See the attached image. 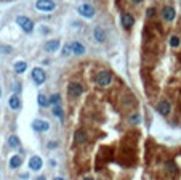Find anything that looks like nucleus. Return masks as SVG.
<instances>
[{"label":"nucleus","mask_w":181,"mask_h":180,"mask_svg":"<svg viewBox=\"0 0 181 180\" xmlns=\"http://www.w3.org/2000/svg\"><path fill=\"white\" fill-rule=\"evenodd\" d=\"M16 23L19 24V27L26 32V34H31L34 31V23L29 19V18H26V16H18L16 18Z\"/></svg>","instance_id":"nucleus-1"},{"label":"nucleus","mask_w":181,"mask_h":180,"mask_svg":"<svg viewBox=\"0 0 181 180\" xmlns=\"http://www.w3.org/2000/svg\"><path fill=\"white\" fill-rule=\"evenodd\" d=\"M35 8L40 10V11H53L56 8V3H54L53 0H37Z\"/></svg>","instance_id":"nucleus-2"},{"label":"nucleus","mask_w":181,"mask_h":180,"mask_svg":"<svg viewBox=\"0 0 181 180\" xmlns=\"http://www.w3.org/2000/svg\"><path fill=\"white\" fill-rule=\"evenodd\" d=\"M111 82H112V74L109 71H101V73H98V76H96V84L98 85L106 87V85L111 84Z\"/></svg>","instance_id":"nucleus-3"},{"label":"nucleus","mask_w":181,"mask_h":180,"mask_svg":"<svg viewBox=\"0 0 181 180\" xmlns=\"http://www.w3.org/2000/svg\"><path fill=\"white\" fill-rule=\"evenodd\" d=\"M82 92H83V89H82L80 84H77V82H71V84L67 85V93H69V96H72V98L80 96Z\"/></svg>","instance_id":"nucleus-4"},{"label":"nucleus","mask_w":181,"mask_h":180,"mask_svg":"<svg viewBox=\"0 0 181 180\" xmlns=\"http://www.w3.org/2000/svg\"><path fill=\"white\" fill-rule=\"evenodd\" d=\"M79 13L83 16V18H93L95 16V8L90 5V3H82L79 7Z\"/></svg>","instance_id":"nucleus-5"},{"label":"nucleus","mask_w":181,"mask_h":180,"mask_svg":"<svg viewBox=\"0 0 181 180\" xmlns=\"http://www.w3.org/2000/svg\"><path fill=\"white\" fill-rule=\"evenodd\" d=\"M32 79H34L35 84H39V85L44 84L45 79H47L45 71H44V69H40V68H34V69H32Z\"/></svg>","instance_id":"nucleus-6"},{"label":"nucleus","mask_w":181,"mask_h":180,"mask_svg":"<svg viewBox=\"0 0 181 180\" xmlns=\"http://www.w3.org/2000/svg\"><path fill=\"white\" fill-rule=\"evenodd\" d=\"M157 111H159L162 116H168L170 111H172V106H170V103L167 101V100H162V101H159V105H157Z\"/></svg>","instance_id":"nucleus-7"},{"label":"nucleus","mask_w":181,"mask_h":180,"mask_svg":"<svg viewBox=\"0 0 181 180\" xmlns=\"http://www.w3.org/2000/svg\"><path fill=\"white\" fill-rule=\"evenodd\" d=\"M133 24H135L133 15H130V13H123L122 15V26L125 27V29H132Z\"/></svg>","instance_id":"nucleus-8"},{"label":"nucleus","mask_w":181,"mask_h":180,"mask_svg":"<svg viewBox=\"0 0 181 180\" xmlns=\"http://www.w3.org/2000/svg\"><path fill=\"white\" fill-rule=\"evenodd\" d=\"M175 16H176V11H175L173 7H165V8L162 10V18H163L165 21H173Z\"/></svg>","instance_id":"nucleus-9"},{"label":"nucleus","mask_w":181,"mask_h":180,"mask_svg":"<svg viewBox=\"0 0 181 180\" xmlns=\"http://www.w3.org/2000/svg\"><path fill=\"white\" fill-rule=\"evenodd\" d=\"M32 127H34V130H37V132H47V130L50 129L48 122H47V121H42V119L34 121V122H32Z\"/></svg>","instance_id":"nucleus-10"},{"label":"nucleus","mask_w":181,"mask_h":180,"mask_svg":"<svg viewBox=\"0 0 181 180\" xmlns=\"http://www.w3.org/2000/svg\"><path fill=\"white\" fill-rule=\"evenodd\" d=\"M42 159L39 158V156H32L31 159H29V167L32 169V171H40L42 169Z\"/></svg>","instance_id":"nucleus-11"},{"label":"nucleus","mask_w":181,"mask_h":180,"mask_svg":"<svg viewBox=\"0 0 181 180\" xmlns=\"http://www.w3.org/2000/svg\"><path fill=\"white\" fill-rule=\"evenodd\" d=\"M71 48H72V53H74V55H83V53H85V47H83V44H82V42H77V40L71 44Z\"/></svg>","instance_id":"nucleus-12"},{"label":"nucleus","mask_w":181,"mask_h":180,"mask_svg":"<svg viewBox=\"0 0 181 180\" xmlns=\"http://www.w3.org/2000/svg\"><path fill=\"white\" fill-rule=\"evenodd\" d=\"M8 103H10V108H11V109H19V108H21V100H19L18 95H11Z\"/></svg>","instance_id":"nucleus-13"},{"label":"nucleus","mask_w":181,"mask_h":180,"mask_svg":"<svg viewBox=\"0 0 181 180\" xmlns=\"http://www.w3.org/2000/svg\"><path fill=\"white\" fill-rule=\"evenodd\" d=\"M58 48H59V40H56V39L50 40V42L45 44V50H47V52H56Z\"/></svg>","instance_id":"nucleus-14"},{"label":"nucleus","mask_w":181,"mask_h":180,"mask_svg":"<svg viewBox=\"0 0 181 180\" xmlns=\"http://www.w3.org/2000/svg\"><path fill=\"white\" fill-rule=\"evenodd\" d=\"M93 34H95V39L98 40V42H104L106 40V34H104V31L101 29V27H95Z\"/></svg>","instance_id":"nucleus-15"},{"label":"nucleus","mask_w":181,"mask_h":180,"mask_svg":"<svg viewBox=\"0 0 181 180\" xmlns=\"http://www.w3.org/2000/svg\"><path fill=\"white\" fill-rule=\"evenodd\" d=\"M27 69V64H26V61H16L15 63V73H18V74H23L24 71Z\"/></svg>","instance_id":"nucleus-16"},{"label":"nucleus","mask_w":181,"mask_h":180,"mask_svg":"<svg viewBox=\"0 0 181 180\" xmlns=\"http://www.w3.org/2000/svg\"><path fill=\"white\" fill-rule=\"evenodd\" d=\"M21 164H23L21 156H13V158L10 159V167H11V169H16V167H19Z\"/></svg>","instance_id":"nucleus-17"},{"label":"nucleus","mask_w":181,"mask_h":180,"mask_svg":"<svg viewBox=\"0 0 181 180\" xmlns=\"http://www.w3.org/2000/svg\"><path fill=\"white\" fill-rule=\"evenodd\" d=\"M37 101H39V105H40L42 108H47V106L50 105V100L47 98L45 95H42V93H40V95L37 96Z\"/></svg>","instance_id":"nucleus-18"},{"label":"nucleus","mask_w":181,"mask_h":180,"mask_svg":"<svg viewBox=\"0 0 181 180\" xmlns=\"http://www.w3.org/2000/svg\"><path fill=\"white\" fill-rule=\"evenodd\" d=\"M8 143H10L11 148H19V140H18L16 135H11V137L8 138Z\"/></svg>","instance_id":"nucleus-19"},{"label":"nucleus","mask_w":181,"mask_h":180,"mask_svg":"<svg viewBox=\"0 0 181 180\" xmlns=\"http://www.w3.org/2000/svg\"><path fill=\"white\" fill-rule=\"evenodd\" d=\"M179 44H181V40H179L178 35H172V37H170V45H172L173 48H178Z\"/></svg>","instance_id":"nucleus-20"},{"label":"nucleus","mask_w":181,"mask_h":180,"mask_svg":"<svg viewBox=\"0 0 181 180\" xmlns=\"http://www.w3.org/2000/svg\"><path fill=\"white\" fill-rule=\"evenodd\" d=\"M53 114L58 116V117H63V109H61L59 105H54V106H53Z\"/></svg>","instance_id":"nucleus-21"},{"label":"nucleus","mask_w":181,"mask_h":180,"mask_svg":"<svg viewBox=\"0 0 181 180\" xmlns=\"http://www.w3.org/2000/svg\"><path fill=\"white\" fill-rule=\"evenodd\" d=\"M59 101H61V96H59L58 93H56V95H53L51 98H50V103H51V105H58Z\"/></svg>","instance_id":"nucleus-22"},{"label":"nucleus","mask_w":181,"mask_h":180,"mask_svg":"<svg viewBox=\"0 0 181 180\" xmlns=\"http://www.w3.org/2000/svg\"><path fill=\"white\" fill-rule=\"evenodd\" d=\"M71 53H72V48H71V44H69V45H66L63 48V55H64V57H67V55H71Z\"/></svg>","instance_id":"nucleus-23"},{"label":"nucleus","mask_w":181,"mask_h":180,"mask_svg":"<svg viewBox=\"0 0 181 180\" xmlns=\"http://www.w3.org/2000/svg\"><path fill=\"white\" fill-rule=\"evenodd\" d=\"M75 140L77 142H83V140H85V134H83V132H77L75 134Z\"/></svg>","instance_id":"nucleus-24"},{"label":"nucleus","mask_w":181,"mask_h":180,"mask_svg":"<svg viewBox=\"0 0 181 180\" xmlns=\"http://www.w3.org/2000/svg\"><path fill=\"white\" fill-rule=\"evenodd\" d=\"M147 15H149V16H152V15H156V10H152V8H149V10H147Z\"/></svg>","instance_id":"nucleus-25"},{"label":"nucleus","mask_w":181,"mask_h":180,"mask_svg":"<svg viewBox=\"0 0 181 180\" xmlns=\"http://www.w3.org/2000/svg\"><path fill=\"white\" fill-rule=\"evenodd\" d=\"M54 146H56V143H51V142L48 143V148H54Z\"/></svg>","instance_id":"nucleus-26"},{"label":"nucleus","mask_w":181,"mask_h":180,"mask_svg":"<svg viewBox=\"0 0 181 180\" xmlns=\"http://www.w3.org/2000/svg\"><path fill=\"white\" fill-rule=\"evenodd\" d=\"M132 2H133V3H141L143 0H132Z\"/></svg>","instance_id":"nucleus-27"},{"label":"nucleus","mask_w":181,"mask_h":180,"mask_svg":"<svg viewBox=\"0 0 181 180\" xmlns=\"http://www.w3.org/2000/svg\"><path fill=\"white\" fill-rule=\"evenodd\" d=\"M53 180H64L63 177H56V178H53Z\"/></svg>","instance_id":"nucleus-28"},{"label":"nucleus","mask_w":181,"mask_h":180,"mask_svg":"<svg viewBox=\"0 0 181 180\" xmlns=\"http://www.w3.org/2000/svg\"><path fill=\"white\" fill-rule=\"evenodd\" d=\"M37 180H45V177H39Z\"/></svg>","instance_id":"nucleus-29"},{"label":"nucleus","mask_w":181,"mask_h":180,"mask_svg":"<svg viewBox=\"0 0 181 180\" xmlns=\"http://www.w3.org/2000/svg\"><path fill=\"white\" fill-rule=\"evenodd\" d=\"M83 180H93V178H91V177H87V178H83Z\"/></svg>","instance_id":"nucleus-30"},{"label":"nucleus","mask_w":181,"mask_h":180,"mask_svg":"<svg viewBox=\"0 0 181 180\" xmlns=\"http://www.w3.org/2000/svg\"><path fill=\"white\" fill-rule=\"evenodd\" d=\"M0 96H2V89H0Z\"/></svg>","instance_id":"nucleus-31"}]
</instances>
